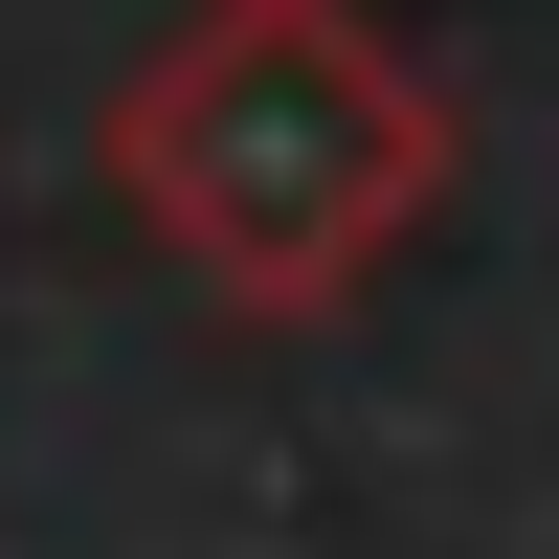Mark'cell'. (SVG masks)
Segmentation results:
<instances>
[{"label":"cell","instance_id":"1","mask_svg":"<svg viewBox=\"0 0 559 559\" xmlns=\"http://www.w3.org/2000/svg\"><path fill=\"white\" fill-rule=\"evenodd\" d=\"M426 157H448L426 90H403L336 0H202V23L134 68V202H157V247H202L224 292H269V313L358 292V269L403 247V202H426Z\"/></svg>","mask_w":559,"mask_h":559}]
</instances>
